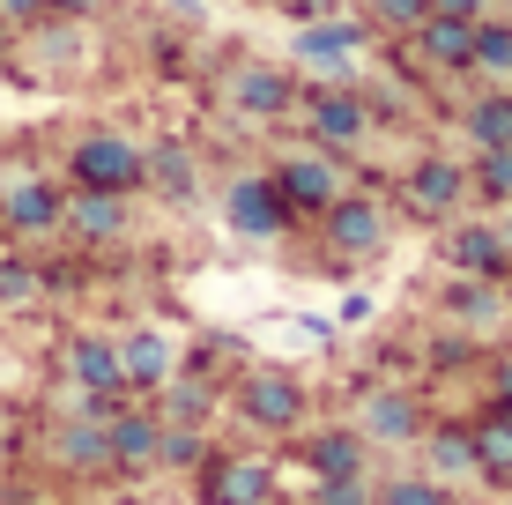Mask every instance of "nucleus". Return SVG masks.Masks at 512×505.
<instances>
[{"mask_svg":"<svg viewBox=\"0 0 512 505\" xmlns=\"http://www.w3.org/2000/svg\"><path fill=\"white\" fill-rule=\"evenodd\" d=\"M67 179L75 186H97V194H134L141 179H149V149H134L127 134H82L75 149H67Z\"/></svg>","mask_w":512,"mask_h":505,"instance_id":"1","label":"nucleus"},{"mask_svg":"<svg viewBox=\"0 0 512 505\" xmlns=\"http://www.w3.org/2000/svg\"><path fill=\"white\" fill-rule=\"evenodd\" d=\"M305 409H312V394L297 387L290 372H275V364H253V372L238 379V416H245L253 431H268V439L305 431Z\"/></svg>","mask_w":512,"mask_h":505,"instance_id":"2","label":"nucleus"},{"mask_svg":"<svg viewBox=\"0 0 512 505\" xmlns=\"http://www.w3.org/2000/svg\"><path fill=\"white\" fill-rule=\"evenodd\" d=\"M193 476H201V505H275V491H282L268 454H223V446Z\"/></svg>","mask_w":512,"mask_h":505,"instance_id":"3","label":"nucleus"},{"mask_svg":"<svg viewBox=\"0 0 512 505\" xmlns=\"http://www.w3.org/2000/svg\"><path fill=\"white\" fill-rule=\"evenodd\" d=\"M60 208L67 194L38 171H15V179H0V231L15 238V246H38V238L60 231Z\"/></svg>","mask_w":512,"mask_h":505,"instance_id":"4","label":"nucleus"},{"mask_svg":"<svg viewBox=\"0 0 512 505\" xmlns=\"http://www.w3.org/2000/svg\"><path fill=\"white\" fill-rule=\"evenodd\" d=\"M223 216H231V231L245 238V246H268V238L290 231L297 208L282 201V186L268 179V171H245V179H231V194H223Z\"/></svg>","mask_w":512,"mask_h":505,"instance_id":"5","label":"nucleus"},{"mask_svg":"<svg viewBox=\"0 0 512 505\" xmlns=\"http://www.w3.org/2000/svg\"><path fill=\"white\" fill-rule=\"evenodd\" d=\"M60 372H67V387L127 394V372H119V335H97V327H82V335L60 342Z\"/></svg>","mask_w":512,"mask_h":505,"instance_id":"6","label":"nucleus"},{"mask_svg":"<svg viewBox=\"0 0 512 505\" xmlns=\"http://www.w3.org/2000/svg\"><path fill=\"white\" fill-rule=\"evenodd\" d=\"M357 431H364V446H416L423 439V409H416V394H401V387H372L357 402Z\"/></svg>","mask_w":512,"mask_h":505,"instance_id":"7","label":"nucleus"},{"mask_svg":"<svg viewBox=\"0 0 512 505\" xmlns=\"http://www.w3.org/2000/svg\"><path fill=\"white\" fill-rule=\"evenodd\" d=\"M268 179L282 186L290 208H327L334 194H342V156H334V149H297V156H282Z\"/></svg>","mask_w":512,"mask_h":505,"instance_id":"8","label":"nucleus"},{"mask_svg":"<svg viewBox=\"0 0 512 505\" xmlns=\"http://www.w3.org/2000/svg\"><path fill=\"white\" fill-rule=\"evenodd\" d=\"M290 60L312 67V75H327V82L357 75V60H364V23H312V30H297Z\"/></svg>","mask_w":512,"mask_h":505,"instance_id":"9","label":"nucleus"},{"mask_svg":"<svg viewBox=\"0 0 512 505\" xmlns=\"http://www.w3.org/2000/svg\"><path fill=\"white\" fill-rule=\"evenodd\" d=\"M119 372H127V394L149 402V394L179 372V342H171L164 327H127V335H119Z\"/></svg>","mask_w":512,"mask_h":505,"instance_id":"10","label":"nucleus"},{"mask_svg":"<svg viewBox=\"0 0 512 505\" xmlns=\"http://www.w3.org/2000/svg\"><path fill=\"white\" fill-rule=\"evenodd\" d=\"M468 194V164H453V156H416L409 164V179H401V201L416 208V216H453Z\"/></svg>","mask_w":512,"mask_h":505,"instance_id":"11","label":"nucleus"},{"mask_svg":"<svg viewBox=\"0 0 512 505\" xmlns=\"http://www.w3.org/2000/svg\"><path fill=\"white\" fill-rule=\"evenodd\" d=\"M327 246L342 253V260H372L386 246V216H379V201H364V194H334L327 201Z\"/></svg>","mask_w":512,"mask_h":505,"instance_id":"12","label":"nucleus"},{"mask_svg":"<svg viewBox=\"0 0 512 505\" xmlns=\"http://www.w3.org/2000/svg\"><path fill=\"white\" fill-rule=\"evenodd\" d=\"M60 231L82 238V246H119L127 238V194H97V186H75L60 208Z\"/></svg>","mask_w":512,"mask_h":505,"instance_id":"13","label":"nucleus"},{"mask_svg":"<svg viewBox=\"0 0 512 505\" xmlns=\"http://www.w3.org/2000/svg\"><path fill=\"white\" fill-rule=\"evenodd\" d=\"M104 439H112V468H119V476H149L156 446H164V424H156L149 402H127L112 424H104Z\"/></svg>","mask_w":512,"mask_h":505,"instance_id":"14","label":"nucleus"},{"mask_svg":"<svg viewBox=\"0 0 512 505\" xmlns=\"http://www.w3.org/2000/svg\"><path fill=\"white\" fill-rule=\"evenodd\" d=\"M305 119H312V134H320L327 149H357L364 134H372V104L357 90H342V82H327V90L305 104Z\"/></svg>","mask_w":512,"mask_h":505,"instance_id":"15","label":"nucleus"},{"mask_svg":"<svg viewBox=\"0 0 512 505\" xmlns=\"http://www.w3.org/2000/svg\"><path fill=\"white\" fill-rule=\"evenodd\" d=\"M52 468H67V476H112V439H104V424L67 416V424L52 431Z\"/></svg>","mask_w":512,"mask_h":505,"instance_id":"16","label":"nucleus"},{"mask_svg":"<svg viewBox=\"0 0 512 505\" xmlns=\"http://www.w3.org/2000/svg\"><path fill=\"white\" fill-rule=\"evenodd\" d=\"M409 45H416L431 67H453V75H461V67L475 60V23H468V15H438V8H431V15L409 30Z\"/></svg>","mask_w":512,"mask_h":505,"instance_id":"17","label":"nucleus"},{"mask_svg":"<svg viewBox=\"0 0 512 505\" xmlns=\"http://www.w3.org/2000/svg\"><path fill=\"white\" fill-rule=\"evenodd\" d=\"M297 461L312 468V476H364L372 468V446H364V431L357 424H334V431H312L305 446H297Z\"/></svg>","mask_w":512,"mask_h":505,"instance_id":"18","label":"nucleus"},{"mask_svg":"<svg viewBox=\"0 0 512 505\" xmlns=\"http://www.w3.org/2000/svg\"><path fill=\"white\" fill-rule=\"evenodd\" d=\"M446 260H453L461 275H483V283H505V275H512L498 223H461V231L446 238Z\"/></svg>","mask_w":512,"mask_h":505,"instance_id":"19","label":"nucleus"},{"mask_svg":"<svg viewBox=\"0 0 512 505\" xmlns=\"http://www.w3.org/2000/svg\"><path fill=\"white\" fill-rule=\"evenodd\" d=\"M223 97H231L245 119H282L297 104L290 82H282V67H231V90H223Z\"/></svg>","mask_w":512,"mask_h":505,"instance_id":"20","label":"nucleus"},{"mask_svg":"<svg viewBox=\"0 0 512 505\" xmlns=\"http://www.w3.org/2000/svg\"><path fill=\"white\" fill-rule=\"evenodd\" d=\"M45 290H52V275L30 253H0V312H8V320H15V312H38Z\"/></svg>","mask_w":512,"mask_h":505,"instance_id":"21","label":"nucleus"},{"mask_svg":"<svg viewBox=\"0 0 512 505\" xmlns=\"http://www.w3.org/2000/svg\"><path fill=\"white\" fill-rule=\"evenodd\" d=\"M423 476H438V483H453V476H475V439L461 424H438V431H423Z\"/></svg>","mask_w":512,"mask_h":505,"instance_id":"22","label":"nucleus"},{"mask_svg":"<svg viewBox=\"0 0 512 505\" xmlns=\"http://www.w3.org/2000/svg\"><path fill=\"white\" fill-rule=\"evenodd\" d=\"M446 312H453L461 327H498V320H505V290L483 283V275H461V283L446 290Z\"/></svg>","mask_w":512,"mask_h":505,"instance_id":"23","label":"nucleus"},{"mask_svg":"<svg viewBox=\"0 0 512 505\" xmlns=\"http://www.w3.org/2000/svg\"><path fill=\"white\" fill-rule=\"evenodd\" d=\"M475 75L498 82V90H512V15H498V23H475Z\"/></svg>","mask_w":512,"mask_h":505,"instance_id":"24","label":"nucleus"},{"mask_svg":"<svg viewBox=\"0 0 512 505\" xmlns=\"http://www.w3.org/2000/svg\"><path fill=\"white\" fill-rule=\"evenodd\" d=\"M468 142H475V156L483 149H512V90H490V97L468 104Z\"/></svg>","mask_w":512,"mask_h":505,"instance_id":"25","label":"nucleus"},{"mask_svg":"<svg viewBox=\"0 0 512 505\" xmlns=\"http://www.w3.org/2000/svg\"><path fill=\"white\" fill-rule=\"evenodd\" d=\"M216 446H208V431L193 424H164V446H156V468H201Z\"/></svg>","mask_w":512,"mask_h":505,"instance_id":"26","label":"nucleus"},{"mask_svg":"<svg viewBox=\"0 0 512 505\" xmlns=\"http://www.w3.org/2000/svg\"><path fill=\"white\" fill-rule=\"evenodd\" d=\"M149 179L164 186L171 201H186L193 194V156L179 149V142H164V149H149Z\"/></svg>","mask_w":512,"mask_h":505,"instance_id":"27","label":"nucleus"},{"mask_svg":"<svg viewBox=\"0 0 512 505\" xmlns=\"http://www.w3.org/2000/svg\"><path fill=\"white\" fill-rule=\"evenodd\" d=\"M468 186H475L483 201H512V149H483V156L468 164Z\"/></svg>","mask_w":512,"mask_h":505,"instance_id":"28","label":"nucleus"},{"mask_svg":"<svg viewBox=\"0 0 512 505\" xmlns=\"http://www.w3.org/2000/svg\"><path fill=\"white\" fill-rule=\"evenodd\" d=\"M379 505H453V491L438 476H386L379 483Z\"/></svg>","mask_w":512,"mask_h":505,"instance_id":"29","label":"nucleus"},{"mask_svg":"<svg viewBox=\"0 0 512 505\" xmlns=\"http://www.w3.org/2000/svg\"><path fill=\"white\" fill-rule=\"evenodd\" d=\"M312 505H379V483L372 476H320Z\"/></svg>","mask_w":512,"mask_h":505,"instance_id":"30","label":"nucleus"},{"mask_svg":"<svg viewBox=\"0 0 512 505\" xmlns=\"http://www.w3.org/2000/svg\"><path fill=\"white\" fill-rule=\"evenodd\" d=\"M364 8H372V30H401L409 38L423 15H431V0H364Z\"/></svg>","mask_w":512,"mask_h":505,"instance_id":"31","label":"nucleus"},{"mask_svg":"<svg viewBox=\"0 0 512 505\" xmlns=\"http://www.w3.org/2000/svg\"><path fill=\"white\" fill-rule=\"evenodd\" d=\"M45 15H52L45 0H0V23H8V30H38Z\"/></svg>","mask_w":512,"mask_h":505,"instance_id":"32","label":"nucleus"},{"mask_svg":"<svg viewBox=\"0 0 512 505\" xmlns=\"http://www.w3.org/2000/svg\"><path fill=\"white\" fill-rule=\"evenodd\" d=\"M45 8L60 15V23H90V15H104L112 0H45Z\"/></svg>","mask_w":512,"mask_h":505,"instance_id":"33","label":"nucleus"},{"mask_svg":"<svg viewBox=\"0 0 512 505\" xmlns=\"http://www.w3.org/2000/svg\"><path fill=\"white\" fill-rule=\"evenodd\" d=\"M431 8H438V15H468V23H483L490 0H431Z\"/></svg>","mask_w":512,"mask_h":505,"instance_id":"34","label":"nucleus"},{"mask_svg":"<svg viewBox=\"0 0 512 505\" xmlns=\"http://www.w3.org/2000/svg\"><path fill=\"white\" fill-rule=\"evenodd\" d=\"M498 402H512V357L498 364Z\"/></svg>","mask_w":512,"mask_h":505,"instance_id":"35","label":"nucleus"},{"mask_svg":"<svg viewBox=\"0 0 512 505\" xmlns=\"http://www.w3.org/2000/svg\"><path fill=\"white\" fill-rule=\"evenodd\" d=\"M498 238H505V260H512V208H505V216H498Z\"/></svg>","mask_w":512,"mask_h":505,"instance_id":"36","label":"nucleus"},{"mask_svg":"<svg viewBox=\"0 0 512 505\" xmlns=\"http://www.w3.org/2000/svg\"><path fill=\"white\" fill-rule=\"evenodd\" d=\"M490 8H512V0H490Z\"/></svg>","mask_w":512,"mask_h":505,"instance_id":"37","label":"nucleus"},{"mask_svg":"<svg viewBox=\"0 0 512 505\" xmlns=\"http://www.w3.org/2000/svg\"><path fill=\"white\" fill-rule=\"evenodd\" d=\"M357 8H364V0H357Z\"/></svg>","mask_w":512,"mask_h":505,"instance_id":"38","label":"nucleus"}]
</instances>
